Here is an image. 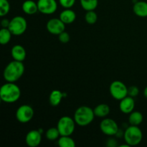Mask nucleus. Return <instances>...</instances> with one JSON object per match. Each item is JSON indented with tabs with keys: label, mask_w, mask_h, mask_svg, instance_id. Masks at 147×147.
I'll return each mask as SVG.
<instances>
[{
	"label": "nucleus",
	"mask_w": 147,
	"mask_h": 147,
	"mask_svg": "<svg viewBox=\"0 0 147 147\" xmlns=\"http://www.w3.org/2000/svg\"><path fill=\"white\" fill-rule=\"evenodd\" d=\"M144 120L142 113L139 111H132L129 117V123L132 126H139Z\"/></svg>",
	"instance_id": "aec40b11"
},
{
	"label": "nucleus",
	"mask_w": 147,
	"mask_h": 147,
	"mask_svg": "<svg viewBox=\"0 0 147 147\" xmlns=\"http://www.w3.org/2000/svg\"><path fill=\"white\" fill-rule=\"evenodd\" d=\"M20 96L21 90L20 87L14 83L7 82L0 88V98L4 103H15L20 99Z\"/></svg>",
	"instance_id": "f03ea898"
},
{
	"label": "nucleus",
	"mask_w": 147,
	"mask_h": 147,
	"mask_svg": "<svg viewBox=\"0 0 147 147\" xmlns=\"http://www.w3.org/2000/svg\"><path fill=\"white\" fill-rule=\"evenodd\" d=\"M85 20L86 22L89 24H93L97 22L98 15L94 10L91 11H87L86 15H85Z\"/></svg>",
	"instance_id": "a878e982"
},
{
	"label": "nucleus",
	"mask_w": 147,
	"mask_h": 147,
	"mask_svg": "<svg viewBox=\"0 0 147 147\" xmlns=\"http://www.w3.org/2000/svg\"><path fill=\"white\" fill-rule=\"evenodd\" d=\"M10 20H7V19H4L1 20V25L3 28H8L9 25Z\"/></svg>",
	"instance_id": "c756f323"
},
{
	"label": "nucleus",
	"mask_w": 147,
	"mask_h": 147,
	"mask_svg": "<svg viewBox=\"0 0 147 147\" xmlns=\"http://www.w3.org/2000/svg\"><path fill=\"white\" fill-rule=\"evenodd\" d=\"M135 107V101L133 97L126 96L124 98L121 99L119 103V109L121 111L125 114H130Z\"/></svg>",
	"instance_id": "ddd939ff"
},
{
	"label": "nucleus",
	"mask_w": 147,
	"mask_h": 147,
	"mask_svg": "<svg viewBox=\"0 0 147 147\" xmlns=\"http://www.w3.org/2000/svg\"><path fill=\"white\" fill-rule=\"evenodd\" d=\"M134 14L139 17H147V2L144 1H137L133 7Z\"/></svg>",
	"instance_id": "dca6fc26"
},
{
	"label": "nucleus",
	"mask_w": 147,
	"mask_h": 147,
	"mask_svg": "<svg viewBox=\"0 0 147 147\" xmlns=\"http://www.w3.org/2000/svg\"><path fill=\"white\" fill-rule=\"evenodd\" d=\"M144 97L146 98H147V86L145 88L144 90Z\"/></svg>",
	"instance_id": "7c9ffc66"
},
{
	"label": "nucleus",
	"mask_w": 147,
	"mask_h": 147,
	"mask_svg": "<svg viewBox=\"0 0 147 147\" xmlns=\"http://www.w3.org/2000/svg\"><path fill=\"white\" fill-rule=\"evenodd\" d=\"M80 4L84 10L91 11L95 10L98 4V0H80Z\"/></svg>",
	"instance_id": "5701e85b"
},
{
	"label": "nucleus",
	"mask_w": 147,
	"mask_h": 147,
	"mask_svg": "<svg viewBox=\"0 0 147 147\" xmlns=\"http://www.w3.org/2000/svg\"><path fill=\"white\" fill-rule=\"evenodd\" d=\"M76 123L74 119H72L70 116H65L60 118L57 124L60 136H70L73 134L76 128Z\"/></svg>",
	"instance_id": "39448f33"
},
{
	"label": "nucleus",
	"mask_w": 147,
	"mask_h": 147,
	"mask_svg": "<svg viewBox=\"0 0 147 147\" xmlns=\"http://www.w3.org/2000/svg\"><path fill=\"white\" fill-rule=\"evenodd\" d=\"M139 93V89L136 86H130L129 88H128V96L134 98L137 96Z\"/></svg>",
	"instance_id": "c85d7f7f"
},
{
	"label": "nucleus",
	"mask_w": 147,
	"mask_h": 147,
	"mask_svg": "<svg viewBox=\"0 0 147 147\" xmlns=\"http://www.w3.org/2000/svg\"><path fill=\"white\" fill-rule=\"evenodd\" d=\"M60 5L65 9H70L74 6L76 0H59Z\"/></svg>",
	"instance_id": "bb28decb"
},
{
	"label": "nucleus",
	"mask_w": 147,
	"mask_h": 147,
	"mask_svg": "<svg viewBox=\"0 0 147 147\" xmlns=\"http://www.w3.org/2000/svg\"><path fill=\"white\" fill-rule=\"evenodd\" d=\"M57 144L60 147L76 146V142L70 136H60L57 141Z\"/></svg>",
	"instance_id": "412c9836"
},
{
	"label": "nucleus",
	"mask_w": 147,
	"mask_h": 147,
	"mask_svg": "<svg viewBox=\"0 0 147 147\" xmlns=\"http://www.w3.org/2000/svg\"><path fill=\"white\" fill-rule=\"evenodd\" d=\"M34 115V109L29 105H22L16 111V119L22 123L30 122Z\"/></svg>",
	"instance_id": "6e6552de"
},
{
	"label": "nucleus",
	"mask_w": 147,
	"mask_h": 147,
	"mask_svg": "<svg viewBox=\"0 0 147 147\" xmlns=\"http://www.w3.org/2000/svg\"><path fill=\"white\" fill-rule=\"evenodd\" d=\"M24 73V65L22 62L13 60L8 63L3 72V76L7 82L15 83L23 76Z\"/></svg>",
	"instance_id": "f257e3e1"
},
{
	"label": "nucleus",
	"mask_w": 147,
	"mask_h": 147,
	"mask_svg": "<svg viewBox=\"0 0 147 147\" xmlns=\"http://www.w3.org/2000/svg\"><path fill=\"white\" fill-rule=\"evenodd\" d=\"M60 19L65 24H72L76 20V14L73 10L70 9H65L60 13Z\"/></svg>",
	"instance_id": "f3484780"
},
{
	"label": "nucleus",
	"mask_w": 147,
	"mask_h": 147,
	"mask_svg": "<svg viewBox=\"0 0 147 147\" xmlns=\"http://www.w3.org/2000/svg\"><path fill=\"white\" fill-rule=\"evenodd\" d=\"M22 9L25 14H29V15L34 14L39 11L37 2L36 3L34 0H26V1H24L22 5Z\"/></svg>",
	"instance_id": "2eb2a0df"
},
{
	"label": "nucleus",
	"mask_w": 147,
	"mask_h": 147,
	"mask_svg": "<svg viewBox=\"0 0 147 147\" xmlns=\"http://www.w3.org/2000/svg\"><path fill=\"white\" fill-rule=\"evenodd\" d=\"M42 141V134L40 131L31 130L27 134L25 142L30 147H37L40 144Z\"/></svg>",
	"instance_id": "f8f14e48"
},
{
	"label": "nucleus",
	"mask_w": 147,
	"mask_h": 147,
	"mask_svg": "<svg viewBox=\"0 0 147 147\" xmlns=\"http://www.w3.org/2000/svg\"><path fill=\"white\" fill-rule=\"evenodd\" d=\"M11 54L14 60L20 62L24 61L26 58V55H27L24 47L20 45H16L13 46L11 50Z\"/></svg>",
	"instance_id": "4468645a"
},
{
	"label": "nucleus",
	"mask_w": 147,
	"mask_h": 147,
	"mask_svg": "<svg viewBox=\"0 0 147 147\" xmlns=\"http://www.w3.org/2000/svg\"><path fill=\"white\" fill-rule=\"evenodd\" d=\"M45 136L48 140L55 141L59 139V137L60 136V134L57 128L53 127L47 129L45 134Z\"/></svg>",
	"instance_id": "b1692460"
},
{
	"label": "nucleus",
	"mask_w": 147,
	"mask_h": 147,
	"mask_svg": "<svg viewBox=\"0 0 147 147\" xmlns=\"http://www.w3.org/2000/svg\"><path fill=\"white\" fill-rule=\"evenodd\" d=\"M63 94L59 90H54L50 93L49 96V102L53 106H57L61 103Z\"/></svg>",
	"instance_id": "6ab92c4d"
},
{
	"label": "nucleus",
	"mask_w": 147,
	"mask_h": 147,
	"mask_svg": "<svg viewBox=\"0 0 147 147\" xmlns=\"http://www.w3.org/2000/svg\"><path fill=\"white\" fill-rule=\"evenodd\" d=\"M100 129L102 133L107 136H114L119 132V126L112 119H104L100 123Z\"/></svg>",
	"instance_id": "1a4fd4ad"
},
{
	"label": "nucleus",
	"mask_w": 147,
	"mask_h": 147,
	"mask_svg": "<svg viewBox=\"0 0 147 147\" xmlns=\"http://www.w3.org/2000/svg\"><path fill=\"white\" fill-rule=\"evenodd\" d=\"M27 23L25 18L22 16H16L10 20L8 28L13 35L20 36L25 32Z\"/></svg>",
	"instance_id": "423d86ee"
},
{
	"label": "nucleus",
	"mask_w": 147,
	"mask_h": 147,
	"mask_svg": "<svg viewBox=\"0 0 147 147\" xmlns=\"http://www.w3.org/2000/svg\"><path fill=\"white\" fill-rule=\"evenodd\" d=\"M46 27L50 34L59 35L65 30V24L60 18H53L48 20Z\"/></svg>",
	"instance_id": "9d476101"
},
{
	"label": "nucleus",
	"mask_w": 147,
	"mask_h": 147,
	"mask_svg": "<svg viewBox=\"0 0 147 147\" xmlns=\"http://www.w3.org/2000/svg\"><path fill=\"white\" fill-rule=\"evenodd\" d=\"M94 111L89 106H83L78 108L74 113V120L80 126H86L93 121L95 118Z\"/></svg>",
	"instance_id": "7ed1b4c3"
},
{
	"label": "nucleus",
	"mask_w": 147,
	"mask_h": 147,
	"mask_svg": "<svg viewBox=\"0 0 147 147\" xmlns=\"http://www.w3.org/2000/svg\"><path fill=\"white\" fill-rule=\"evenodd\" d=\"M11 31L9 30V28H1L0 30V42L2 45L8 44L10 42L11 38Z\"/></svg>",
	"instance_id": "4be33fe9"
},
{
	"label": "nucleus",
	"mask_w": 147,
	"mask_h": 147,
	"mask_svg": "<svg viewBox=\"0 0 147 147\" xmlns=\"http://www.w3.org/2000/svg\"><path fill=\"white\" fill-rule=\"evenodd\" d=\"M94 111L95 116L100 118L106 117L110 113V107L109 105L105 104V103H101V104L98 105L93 109Z\"/></svg>",
	"instance_id": "a211bd4d"
},
{
	"label": "nucleus",
	"mask_w": 147,
	"mask_h": 147,
	"mask_svg": "<svg viewBox=\"0 0 147 147\" xmlns=\"http://www.w3.org/2000/svg\"><path fill=\"white\" fill-rule=\"evenodd\" d=\"M58 36H59V40H60V42H61L63 43V44L67 43L69 41H70V34H69L67 32L65 31L63 32L60 33Z\"/></svg>",
	"instance_id": "cd10ccee"
},
{
	"label": "nucleus",
	"mask_w": 147,
	"mask_h": 147,
	"mask_svg": "<svg viewBox=\"0 0 147 147\" xmlns=\"http://www.w3.org/2000/svg\"><path fill=\"white\" fill-rule=\"evenodd\" d=\"M37 6L39 11L44 14H53L57 9L56 0H38Z\"/></svg>",
	"instance_id": "9b49d317"
},
{
	"label": "nucleus",
	"mask_w": 147,
	"mask_h": 147,
	"mask_svg": "<svg viewBox=\"0 0 147 147\" xmlns=\"http://www.w3.org/2000/svg\"><path fill=\"white\" fill-rule=\"evenodd\" d=\"M109 91L112 97L116 100H121L128 96V88L121 81L115 80L109 87Z\"/></svg>",
	"instance_id": "0eeeda50"
},
{
	"label": "nucleus",
	"mask_w": 147,
	"mask_h": 147,
	"mask_svg": "<svg viewBox=\"0 0 147 147\" xmlns=\"http://www.w3.org/2000/svg\"><path fill=\"white\" fill-rule=\"evenodd\" d=\"M10 10V4L8 0H0V16L4 17Z\"/></svg>",
	"instance_id": "393cba45"
},
{
	"label": "nucleus",
	"mask_w": 147,
	"mask_h": 147,
	"mask_svg": "<svg viewBox=\"0 0 147 147\" xmlns=\"http://www.w3.org/2000/svg\"><path fill=\"white\" fill-rule=\"evenodd\" d=\"M124 141L129 146H136L142 142L143 134L139 126H132L126 129L123 134Z\"/></svg>",
	"instance_id": "20e7f679"
}]
</instances>
